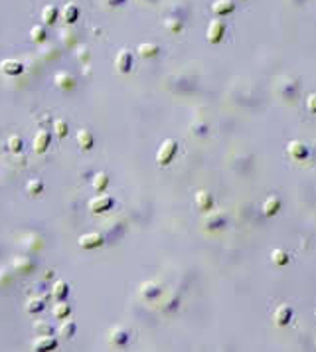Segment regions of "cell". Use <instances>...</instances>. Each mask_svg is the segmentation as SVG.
I'll return each instance as SVG.
<instances>
[{"instance_id":"1","label":"cell","mask_w":316,"mask_h":352,"mask_svg":"<svg viewBox=\"0 0 316 352\" xmlns=\"http://www.w3.org/2000/svg\"><path fill=\"white\" fill-rule=\"evenodd\" d=\"M176 153H178V143H176L174 139H166V141L160 145V149H158L157 163L160 167H168V165L174 161Z\"/></svg>"},{"instance_id":"2","label":"cell","mask_w":316,"mask_h":352,"mask_svg":"<svg viewBox=\"0 0 316 352\" xmlns=\"http://www.w3.org/2000/svg\"><path fill=\"white\" fill-rule=\"evenodd\" d=\"M113 204H115L113 196H109V194H99V196H95V198L89 200V212H93V214H103V212L111 210Z\"/></svg>"},{"instance_id":"3","label":"cell","mask_w":316,"mask_h":352,"mask_svg":"<svg viewBox=\"0 0 316 352\" xmlns=\"http://www.w3.org/2000/svg\"><path fill=\"white\" fill-rule=\"evenodd\" d=\"M133 63H135V56L129 50H121L115 56V67H117L119 73H129L133 69Z\"/></svg>"},{"instance_id":"4","label":"cell","mask_w":316,"mask_h":352,"mask_svg":"<svg viewBox=\"0 0 316 352\" xmlns=\"http://www.w3.org/2000/svg\"><path fill=\"white\" fill-rule=\"evenodd\" d=\"M225 36V22L215 18L210 22V28H208V42L210 44H219Z\"/></svg>"},{"instance_id":"5","label":"cell","mask_w":316,"mask_h":352,"mask_svg":"<svg viewBox=\"0 0 316 352\" xmlns=\"http://www.w3.org/2000/svg\"><path fill=\"white\" fill-rule=\"evenodd\" d=\"M109 343L113 345V347H125L127 343H129V339H131V333L125 329V327H121V325H115L111 331H109Z\"/></svg>"},{"instance_id":"6","label":"cell","mask_w":316,"mask_h":352,"mask_svg":"<svg viewBox=\"0 0 316 352\" xmlns=\"http://www.w3.org/2000/svg\"><path fill=\"white\" fill-rule=\"evenodd\" d=\"M57 349V339L52 337V335H46V337H38L34 343H32V351L34 352H52Z\"/></svg>"},{"instance_id":"7","label":"cell","mask_w":316,"mask_h":352,"mask_svg":"<svg viewBox=\"0 0 316 352\" xmlns=\"http://www.w3.org/2000/svg\"><path fill=\"white\" fill-rule=\"evenodd\" d=\"M103 235L97 234V232H87L79 237V247L81 249H95V247H101L103 245Z\"/></svg>"},{"instance_id":"8","label":"cell","mask_w":316,"mask_h":352,"mask_svg":"<svg viewBox=\"0 0 316 352\" xmlns=\"http://www.w3.org/2000/svg\"><path fill=\"white\" fill-rule=\"evenodd\" d=\"M202 224H204L206 230H211V232L213 230H221L225 226V216L221 212H210L208 216H204Z\"/></svg>"},{"instance_id":"9","label":"cell","mask_w":316,"mask_h":352,"mask_svg":"<svg viewBox=\"0 0 316 352\" xmlns=\"http://www.w3.org/2000/svg\"><path fill=\"white\" fill-rule=\"evenodd\" d=\"M273 319H275V325L277 327H285L291 323L293 319V307L291 305H279L273 313Z\"/></svg>"},{"instance_id":"10","label":"cell","mask_w":316,"mask_h":352,"mask_svg":"<svg viewBox=\"0 0 316 352\" xmlns=\"http://www.w3.org/2000/svg\"><path fill=\"white\" fill-rule=\"evenodd\" d=\"M50 143H52L50 133H48V131H38L36 137H34V153H36V155H44V153H48Z\"/></svg>"},{"instance_id":"11","label":"cell","mask_w":316,"mask_h":352,"mask_svg":"<svg viewBox=\"0 0 316 352\" xmlns=\"http://www.w3.org/2000/svg\"><path fill=\"white\" fill-rule=\"evenodd\" d=\"M194 204H196V208H200L202 212H210V210L213 208V196H211V192H208V190H198V192H196V198H194Z\"/></svg>"},{"instance_id":"12","label":"cell","mask_w":316,"mask_h":352,"mask_svg":"<svg viewBox=\"0 0 316 352\" xmlns=\"http://www.w3.org/2000/svg\"><path fill=\"white\" fill-rule=\"evenodd\" d=\"M53 83H55V87L67 91V89H73V87H75L77 79H75V75H71V73H67V71H59V73H55Z\"/></svg>"},{"instance_id":"13","label":"cell","mask_w":316,"mask_h":352,"mask_svg":"<svg viewBox=\"0 0 316 352\" xmlns=\"http://www.w3.org/2000/svg\"><path fill=\"white\" fill-rule=\"evenodd\" d=\"M59 14H61V18H63L65 24H73V22L79 20V6H77L75 2H67V4L59 10Z\"/></svg>"},{"instance_id":"14","label":"cell","mask_w":316,"mask_h":352,"mask_svg":"<svg viewBox=\"0 0 316 352\" xmlns=\"http://www.w3.org/2000/svg\"><path fill=\"white\" fill-rule=\"evenodd\" d=\"M75 139H77L79 149H83V151H91L95 147V137L91 135L89 129H79L77 135H75Z\"/></svg>"},{"instance_id":"15","label":"cell","mask_w":316,"mask_h":352,"mask_svg":"<svg viewBox=\"0 0 316 352\" xmlns=\"http://www.w3.org/2000/svg\"><path fill=\"white\" fill-rule=\"evenodd\" d=\"M0 69H2V73L10 75V77H16V75H20V73L24 71V65H22V61H18V59H4V61L0 63Z\"/></svg>"},{"instance_id":"16","label":"cell","mask_w":316,"mask_h":352,"mask_svg":"<svg viewBox=\"0 0 316 352\" xmlns=\"http://www.w3.org/2000/svg\"><path fill=\"white\" fill-rule=\"evenodd\" d=\"M233 10H235L233 0H213L211 2V12L215 16H225V14H231Z\"/></svg>"},{"instance_id":"17","label":"cell","mask_w":316,"mask_h":352,"mask_svg":"<svg viewBox=\"0 0 316 352\" xmlns=\"http://www.w3.org/2000/svg\"><path fill=\"white\" fill-rule=\"evenodd\" d=\"M289 155H291L293 159H297V161H305V159L309 157V149H307V145L301 143V141H291V143H289Z\"/></svg>"},{"instance_id":"18","label":"cell","mask_w":316,"mask_h":352,"mask_svg":"<svg viewBox=\"0 0 316 352\" xmlns=\"http://www.w3.org/2000/svg\"><path fill=\"white\" fill-rule=\"evenodd\" d=\"M67 295H69V283L63 281V279H57V281L53 283V287H52V297H53L55 301H65Z\"/></svg>"},{"instance_id":"19","label":"cell","mask_w":316,"mask_h":352,"mask_svg":"<svg viewBox=\"0 0 316 352\" xmlns=\"http://www.w3.org/2000/svg\"><path fill=\"white\" fill-rule=\"evenodd\" d=\"M279 210H281V200H279V196H269V198L263 202V214H265L267 218L279 214Z\"/></svg>"},{"instance_id":"20","label":"cell","mask_w":316,"mask_h":352,"mask_svg":"<svg viewBox=\"0 0 316 352\" xmlns=\"http://www.w3.org/2000/svg\"><path fill=\"white\" fill-rule=\"evenodd\" d=\"M141 295H143V299H147V301H155L158 295H160V287H158L155 281L143 283V285H141Z\"/></svg>"},{"instance_id":"21","label":"cell","mask_w":316,"mask_h":352,"mask_svg":"<svg viewBox=\"0 0 316 352\" xmlns=\"http://www.w3.org/2000/svg\"><path fill=\"white\" fill-rule=\"evenodd\" d=\"M44 309H46V301L42 297H32L26 301V313H30V315H38Z\"/></svg>"},{"instance_id":"22","label":"cell","mask_w":316,"mask_h":352,"mask_svg":"<svg viewBox=\"0 0 316 352\" xmlns=\"http://www.w3.org/2000/svg\"><path fill=\"white\" fill-rule=\"evenodd\" d=\"M57 16H59V8H57L55 4L44 6V10H42V20H44L46 24H53V22L57 20Z\"/></svg>"},{"instance_id":"23","label":"cell","mask_w":316,"mask_h":352,"mask_svg":"<svg viewBox=\"0 0 316 352\" xmlns=\"http://www.w3.org/2000/svg\"><path fill=\"white\" fill-rule=\"evenodd\" d=\"M30 38H32V42H36V44L46 42V38H48V30H46V26H44V24H36V26H32V30H30Z\"/></svg>"},{"instance_id":"24","label":"cell","mask_w":316,"mask_h":352,"mask_svg":"<svg viewBox=\"0 0 316 352\" xmlns=\"http://www.w3.org/2000/svg\"><path fill=\"white\" fill-rule=\"evenodd\" d=\"M69 313H71V307L65 303V301H57L55 305H53V309H52V315L55 317V319H67L69 317Z\"/></svg>"},{"instance_id":"25","label":"cell","mask_w":316,"mask_h":352,"mask_svg":"<svg viewBox=\"0 0 316 352\" xmlns=\"http://www.w3.org/2000/svg\"><path fill=\"white\" fill-rule=\"evenodd\" d=\"M158 52H160V46L153 44V42H145L139 46V54L143 58H155V56H158Z\"/></svg>"},{"instance_id":"26","label":"cell","mask_w":316,"mask_h":352,"mask_svg":"<svg viewBox=\"0 0 316 352\" xmlns=\"http://www.w3.org/2000/svg\"><path fill=\"white\" fill-rule=\"evenodd\" d=\"M289 259H291V257H289V253H287L285 249H279V247H277V249H273V253H271V261H273L277 267H285V265L289 263Z\"/></svg>"},{"instance_id":"27","label":"cell","mask_w":316,"mask_h":352,"mask_svg":"<svg viewBox=\"0 0 316 352\" xmlns=\"http://www.w3.org/2000/svg\"><path fill=\"white\" fill-rule=\"evenodd\" d=\"M107 186H109V176L105 175V173H97V175L93 176V188H95V192H103V190H107Z\"/></svg>"},{"instance_id":"28","label":"cell","mask_w":316,"mask_h":352,"mask_svg":"<svg viewBox=\"0 0 316 352\" xmlns=\"http://www.w3.org/2000/svg\"><path fill=\"white\" fill-rule=\"evenodd\" d=\"M75 329H77V327H75V323H73V321H63V323L59 325V331H57V333H59L63 339H73Z\"/></svg>"},{"instance_id":"29","label":"cell","mask_w":316,"mask_h":352,"mask_svg":"<svg viewBox=\"0 0 316 352\" xmlns=\"http://www.w3.org/2000/svg\"><path fill=\"white\" fill-rule=\"evenodd\" d=\"M164 26H166V30H168L170 34H180V32H182V28H184L182 20H178V18H166Z\"/></svg>"},{"instance_id":"30","label":"cell","mask_w":316,"mask_h":352,"mask_svg":"<svg viewBox=\"0 0 316 352\" xmlns=\"http://www.w3.org/2000/svg\"><path fill=\"white\" fill-rule=\"evenodd\" d=\"M26 190H28L30 194L38 196V194H42V192H44V182H42L40 178H32V180H28V184H26Z\"/></svg>"},{"instance_id":"31","label":"cell","mask_w":316,"mask_h":352,"mask_svg":"<svg viewBox=\"0 0 316 352\" xmlns=\"http://www.w3.org/2000/svg\"><path fill=\"white\" fill-rule=\"evenodd\" d=\"M22 147H24V141H22L20 135H12V137L8 139V149H10L12 153H20Z\"/></svg>"},{"instance_id":"32","label":"cell","mask_w":316,"mask_h":352,"mask_svg":"<svg viewBox=\"0 0 316 352\" xmlns=\"http://www.w3.org/2000/svg\"><path fill=\"white\" fill-rule=\"evenodd\" d=\"M53 129H55V135H57L59 139H63V137L69 133V127H67V123H65L63 119H57V121L53 123Z\"/></svg>"},{"instance_id":"33","label":"cell","mask_w":316,"mask_h":352,"mask_svg":"<svg viewBox=\"0 0 316 352\" xmlns=\"http://www.w3.org/2000/svg\"><path fill=\"white\" fill-rule=\"evenodd\" d=\"M34 331H36V335H40V337H46V335H52V325H48V323H44V321H38L36 325H34Z\"/></svg>"},{"instance_id":"34","label":"cell","mask_w":316,"mask_h":352,"mask_svg":"<svg viewBox=\"0 0 316 352\" xmlns=\"http://www.w3.org/2000/svg\"><path fill=\"white\" fill-rule=\"evenodd\" d=\"M307 109H309V113H316V93H311L307 97Z\"/></svg>"},{"instance_id":"35","label":"cell","mask_w":316,"mask_h":352,"mask_svg":"<svg viewBox=\"0 0 316 352\" xmlns=\"http://www.w3.org/2000/svg\"><path fill=\"white\" fill-rule=\"evenodd\" d=\"M105 2V6H109V8H117V6H123L127 0H103Z\"/></svg>"},{"instance_id":"36","label":"cell","mask_w":316,"mask_h":352,"mask_svg":"<svg viewBox=\"0 0 316 352\" xmlns=\"http://www.w3.org/2000/svg\"><path fill=\"white\" fill-rule=\"evenodd\" d=\"M293 2H295V4H299V2H303V0H293Z\"/></svg>"}]
</instances>
